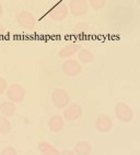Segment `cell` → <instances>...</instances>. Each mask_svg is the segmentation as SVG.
<instances>
[{
  "label": "cell",
  "instance_id": "cell-5",
  "mask_svg": "<svg viewBox=\"0 0 140 155\" xmlns=\"http://www.w3.org/2000/svg\"><path fill=\"white\" fill-rule=\"evenodd\" d=\"M62 69L65 75H67L69 78H75V77H78L81 73L82 67L79 60L68 58L67 60H65L62 62Z\"/></svg>",
  "mask_w": 140,
  "mask_h": 155
},
{
  "label": "cell",
  "instance_id": "cell-22",
  "mask_svg": "<svg viewBox=\"0 0 140 155\" xmlns=\"http://www.w3.org/2000/svg\"><path fill=\"white\" fill-rule=\"evenodd\" d=\"M6 34V28H3L2 24H0V36H3Z\"/></svg>",
  "mask_w": 140,
  "mask_h": 155
},
{
  "label": "cell",
  "instance_id": "cell-9",
  "mask_svg": "<svg viewBox=\"0 0 140 155\" xmlns=\"http://www.w3.org/2000/svg\"><path fill=\"white\" fill-rule=\"evenodd\" d=\"M68 13H69L68 6L66 3L60 2V3H58V5H56V6L49 11L48 17H49L51 20L55 21V22H60V21H62V20H65L68 17Z\"/></svg>",
  "mask_w": 140,
  "mask_h": 155
},
{
  "label": "cell",
  "instance_id": "cell-6",
  "mask_svg": "<svg viewBox=\"0 0 140 155\" xmlns=\"http://www.w3.org/2000/svg\"><path fill=\"white\" fill-rule=\"evenodd\" d=\"M7 98L12 103H20L25 98V89L21 84L12 83L7 89Z\"/></svg>",
  "mask_w": 140,
  "mask_h": 155
},
{
  "label": "cell",
  "instance_id": "cell-8",
  "mask_svg": "<svg viewBox=\"0 0 140 155\" xmlns=\"http://www.w3.org/2000/svg\"><path fill=\"white\" fill-rule=\"evenodd\" d=\"M94 125L100 133H108L113 128V120L106 114H100L95 118Z\"/></svg>",
  "mask_w": 140,
  "mask_h": 155
},
{
  "label": "cell",
  "instance_id": "cell-20",
  "mask_svg": "<svg viewBox=\"0 0 140 155\" xmlns=\"http://www.w3.org/2000/svg\"><path fill=\"white\" fill-rule=\"evenodd\" d=\"M87 28H88V25H87V23H84V22L78 23L76 26L77 31H84V30H87Z\"/></svg>",
  "mask_w": 140,
  "mask_h": 155
},
{
  "label": "cell",
  "instance_id": "cell-21",
  "mask_svg": "<svg viewBox=\"0 0 140 155\" xmlns=\"http://www.w3.org/2000/svg\"><path fill=\"white\" fill-rule=\"evenodd\" d=\"M59 155H76V153L72 150H64L62 152L59 153Z\"/></svg>",
  "mask_w": 140,
  "mask_h": 155
},
{
  "label": "cell",
  "instance_id": "cell-23",
  "mask_svg": "<svg viewBox=\"0 0 140 155\" xmlns=\"http://www.w3.org/2000/svg\"><path fill=\"white\" fill-rule=\"evenodd\" d=\"M2 14H3V7H2V5L0 3V18L2 17Z\"/></svg>",
  "mask_w": 140,
  "mask_h": 155
},
{
  "label": "cell",
  "instance_id": "cell-7",
  "mask_svg": "<svg viewBox=\"0 0 140 155\" xmlns=\"http://www.w3.org/2000/svg\"><path fill=\"white\" fill-rule=\"evenodd\" d=\"M68 9L73 17H83L89 11V2L88 0H70Z\"/></svg>",
  "mask_w": 140,
  "mask_h": 155
},
{
  "label": "cell",
  "instance_id": "cell-11",
  "mask_svg": "<svg viewBox=\"0 0 140 155\" xmlns=\"http://www.w3.org/2000/svg\"><path fill=\"white\" fill-rule=\"evenodd\" d=\"M47 127L52 132H60L65 127V119L60 115H53L48 119Z\"/></svg>",
  "mask_w": 140,
  "mask_h": 155
},
{
  "label": "cell",
  "instance_id": "cell-2",
  "mask_svg": "<svg viewBox=\"0 0 140 155\" xmlns=\"http://www.w3.org/2000/svg\"><path fill=\"white\" fill-rule=\"evenodd\" d=\"M15 20L21 28L28 31L34 30L36 25V18L34 17L33 13H31L30 11H25V10L18 12L15 14Z\"/></svg>",
  "mask_w": 140,
  "mask_h": 155
},
{
  "label": "cell",
  "instance_id": "cell-4",
  "mask_svg": "<svg viewBox=\"0 0 140 155\" xmlns=\"http://www.w3.org/2000/svg\"><path fill=\"white\" fill-rule=\"evenodd\" d=\"M83 115V108L78 103H70L66 108H64L62 117L67 121H77Z\"/></svg>",
  "mask_w": 140,
  "mask_h": 155
},
{
  "label": "cell",
  "instance_id": "cell-18",
  "mask_svg": "<svg viewBox=\"0 0 140 155\" xmlns=\"http://www.w3.org/2000/svg\"><path fill=\"white\" fill-rule=\"evenodd\" d=\"M0 155H18V152L12 145H7L1 150Z\"/></svg>",
  "mask_w": 140,
  "mask_h": 155
},
{
  "label": "cell",
  "instance_id": "cell-3",
  "mask_svg": "<svg viewBox=\"0 0 140 155\" xmlns=\"http://www.w3.org/2000/svg\"><path fill=\"white\" fill-rule=\"evenodd\" d=\"M52 102L58 109H64L70 104V95L62 89H56L52 92Z\"/></svg>",
  "mask_w": 140,
  "mask_h": 155
},
{
  "label": "cell",
  "instance_id": "cell-19",
  "mask_svg": "<svg viewBox=\"0 0 140 155\" xmlns=\"http://www.w3.org/2000/svg\"><path fill=\"white\" fill-rule=\"evenodd\" d=\"M8 89V82L5 78L0 77V95H2Z\"/></svg>",
  "mask_w": 140,
  "mask_h": 155
},
{
  "label": "cell",
  "instance_id": "cell-12",
  "mask_svg": "<svg viewBox=\"0 0 140 155\" xmlns=\"http://www.w3.org/2000/svg\"><path fill=\"white\" fill-rule=\"evenodd\" d=\"M37 149H38L39 153L42 155H59V153H60L55 145L46 141L39 142L38 145H37Z\"/></svg>",
  "mask_w": 140,
  "mask_h": 155
},
{
  "label": "cell",
  "instance_id": "cell-10",
  "mask_svg": "<svg viewBox=\"0 0 140 155\" xmlns=\"http://www.w3.org/2000/svg\"><path fill=\"white\" fill-rule=\"evenodd\" d=\"M81 45L77 44V43H72V44H68L65 47H62V49L58 51V56L62 59H68L71 58L72 56H75L76 54H78V51L81 49Z\"/></svg>",
  "mask_w": 140,
  "mask_h": 155
},
{
  "label": "cell",
  "instance_id": "cell-17",
  "mask_svg": "<svg viewBox=\"0 0 140 155\" xmlns=\"http://www.w3.org/2000/svg\"><path fill=\"white\" fill-rule=\"evenodd\" d=\"M88 2H89V7H91L95 11H98V10H102L105 7L106 0H89Z\"/></svg>",
  "mask_w": 140,
  "mask_h": 155
},
{
  "label": "cell",
  "instance_id": "cell-1",
  "mask_svg": "<svg viewBox=\"0 0 140 155\" xmlns=\"http://www.w3.org/2000/svg\"><path fill=\"white\" fill-rule=\"evenodd\" d=\"M114 114L122 124H129L134 119V110L126 103H117L114 108Z\"/></svg>",
  "mask_w": 140,
  "mask_h": 155
},
{
  "label": "cell",
  "instance_id": "cell-15",
  "mask_svg": "<svg viewBox=\"0 0 140 155\" xmlns=\"http://www.w3.org/2000/svg\"><path fill=\"white\" fill-rule=\"evenodd\" d=\"M94 58V55L88 48H81L78 51V60L82 64H91Z\"/></svg>",
  "mask_w": 140,
  "mask_h": 155
},
{
  "label": "cell",
  "instance_id": "cell-16",
  "mask_svg": "<svg viewBox=\"0 0 140 155\" xmlns=\"http://www.w3.org/2000/svg\"><path fill=\"white\" fill-rule=\"evenodd\" d=\"M12 130V124L8 119V117L0 115V134H8Z\"/></svg>",
  "mask_w": 140,
  "mask_h": 155
},
{
  "label": "cell",
  "instance_id": "cell-14",
  "mask_svg": "<svg viewBox=\"0 0 140 155\" xmlns=\"http://www.w3.org/2000/svg\"><path fill=\"white\" fill-rule=\"evenodd\" d=\"M17 110V107H15V104L10 101H3L1 104H0V113L1 115L5 117H12L15 114Z\"/></svg>",
  "mask_w": 140,
  "mask_h": 155
},
{
  "label": "cell",
  "instance_id": "cell-24",
  "mask_svg": "<svg viewBox=\"0 0 140 155\" xmlns=\"http://www.w3.org/2000/svg\"><path fill=\"white\" fill-rule=\"evenodd\" d=\"M137 3H138V6H140V0H137Z\"/></svg>",
  "mask_w": 140,
  "mask_h": 155
},
{
  "label": "cell",
  "instance_id": "cell-13",
  "mask_svg": "<svg viewBox=\"0 0 140 155\" xmlns=\"http://www.w3.org/2000/svg\"><path fill=\"white\" fill-rule=\"evenodd\" d=\"M72 151L76 155H90L92 152V144L89 141H79L75 144Z\"/></svg>",
  "mask_w": 140,
  "mask_h": 155
}]
</instances>
